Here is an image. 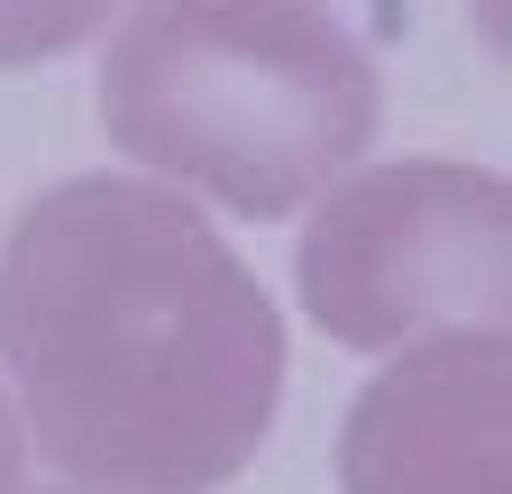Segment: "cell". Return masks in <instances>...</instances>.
I'll use <instances>...</instances> for the list:
<instances>
[{
    "instance_id": "3",
    "label": "cell",
    "mask_w": 512,
    "mask_h": 494,
    "mask_svg": "<svg viewBox=\"0 0 512 494\" xmlns=\"http://www.w3.org/2000/svg\"><path fill=\"white\" fill-rule=\"evenodd\" d=\"M512 193L485 165H375L302 220V312L339 348L403 357L430 339H503Z\"/></svg>"
},
{
    "instance_id": "6",
    "label": "cell",
    "mask_w": 512,
    "mask_h": 494,
    "mask_svg": "<svg viewBox=\"0 0 512 494\" xmlns=\"http://www.w3.org/2000/svg\"><path fill=\"white\" fill-rule=\"evenodd\" d=\"M19 485H28V430H19L10 385H0V494H19Z\"/></svg>"
},
{
    "instance_id": "1",
    "label": "cell",
    "mask_w": 512,
    "mask_h": 494,
    "mask_svg": "<svg viewBox=\"0 0 512 494\" xmlns=\"http://www.w3.org/2000/svg\"><path fill=\"white\" fill-rule=\"evenodd\" d=\"M0 366L19 430L92 494H211L284 403L275 293L202 202L74 174L0 238Z\"/></svg>"
},
{
    "instance_id": "5",
    "label": "cell",
    "mask_w": 512,
    "mask_h": 494,
    "mask_svg": "<svg viewBox=\"0 0 512 494\" xmlns=\"http://www.w3.org/2000/svg\"><path fill=\"white\" fill-rule=\"evenodd\" d=\"M110 10H119V0H0V74L74 55L83 37H101Z\"/></svg>"
},
{
    "instance_id": "2",
    "label": "cell",
    "mask_w": 512,
    "mask_h": 494,
    "mask_svg": "<svg viewBox=\"0 0 512 494\" xmlns=\"http://www.w3.org/2000/svg\"><path fill=\"white\" fill-rule=\"evenodd\" d=\"M101 119L138 165L275 220L357 174L384 83L330 0H128Z\"/></svg>"
},
{
    "instance_id": "4",
    "label": "cell",
    "mask_w": 512,
    "mask_h": 494,
    "mask_svg": "<svg viewBox=\"0 0 512 494\" xmlns=\"http://www.w3.org/2000/svg\"><path fill=\"white\" fill-rule=\"evenodd\" d=\"M339 494H503V339L403 348L348 403Z\"/></svg>"
}]
</instances>
